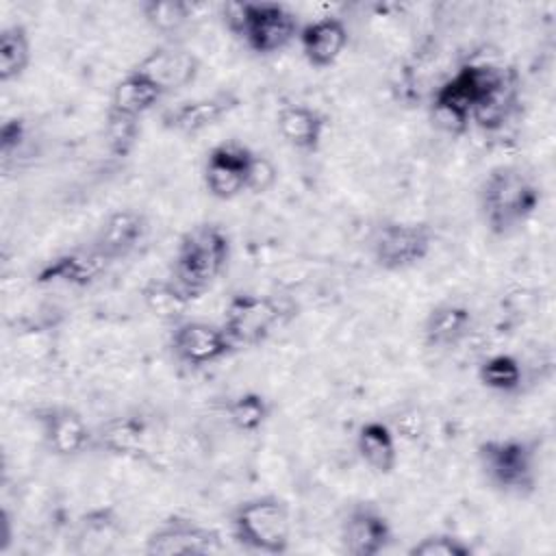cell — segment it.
Returning a JSON list of instances; mask_svg holds the SVG:
<instances>
[{
	"instance_id": "6da1fadb",
	"label": "cell",
	"mask_w": 556,
	"mask_h": 556,
	"mask_svg": "<svg viewBox=\"0 0 556 556\" xmlns=\"http://www.w3.org/2000/svg\"><path fill=\"white\" fill-rule=\"evenodd\" d=\"M541 187L521 165L502 163L491 167L478 187V213L497 239L517 235L541 206Z\"/></svg>"
},
{
	"instance_id": "7a4b0ae2",
	"label": "cell",
	"mask_w": 556,
	"mask_h": 556,
	"mask_svg": "<svg viewBox=\"0 0 556 556\" xmlns=\"http://www.w3.org/2000/svg\"><path fill=\"white\" fill-rule=\"evenodd\" d=\"M230 237L215 222L187 228L174 250L169 276L193 298H202L224 274L230 261Z\"/></svg>"
},
{
	"instance_id": "3957f363",
	"label": "cell",
	"mask_w": 556,
	"mask_h": 556,
	"mask_svg": "<svg viewBox=\"0 0 556 556\" xmlns=\"http://www.w3.org/2000/svg\"><path fill=\"white\" fill-rule=\"evenodd\" d=\"M510 70L491 61L463 63L447 76L430 98V115L447 135H463L471 126L476 104L493 91Z\"/></svg>"
},
{
	"instance_id": "277c9868",
	"label": "cell",
	"mask_w": 556,
	"mask_h": 556,
	"mask_svg": "<svg viewBox=\"0 0 556 556\" xmlns=\"http://www.w3.org/2000/svg\"><path fill=\"white\" fill-rule=\"evenodd\" d=\"M224 26L254 54L271 56L287 50L300 35L298 15L280 2H228Z\"/></svg>"
},
{
	"instance_id": "5b68a950",
	"label": "cell",
	"mask_w": 556,
	"mask_h": 556,
	"mask_svg": "<svg viewBox=\"0 0 556 556\" xmlns=\"http://www.w3.org/2000/svg\"><path fill=\"white\" fill-rule=\"evenodd\" d=\"M476 460L486 484L508 497H528L539 484V445L528 437H491L478 443Z\"/></svg>"
},
{
	"instance_id": "8992f818",
	"label": "cell",
	"mask_w": 556,
	"mask_h": 556,
	"mask_svg": "<svg viewBox=\"0 0 556 556\" xmlns=\"http://www.w3.org/2000/svg\"><path fill=\"white\" fill-rule=\"evenodd\" d=\"M228 534L245 552L285 554L291 545L289 504L274 493L248 497L230 510Z\"/></svg>"
},
{
	"instance_id": "52a82bcc",
	"label": "cell",
	"mask_w": 556,
	"mask_h": 556,
	"mask_svg": "<svg viewBox=\"0 0 556 556\" xmlns=\"http://www.w3.org/2000/svg\"><path fill=\"white\" fill-rule=\"evenodd\" d=\"M289 317V308L282 300L241 291L228 298L222 311V328L237 350L263 345Z\"/></svg>"
},
{
	"instance_id": "ba28073f",
	"label": "cell",
	"mask_w": 556,
	"mask_h": 556,
	"mask_svg": "<svg viewBox=\"0 0 556 556\" xmlns=\"http://www.w3.org/2000/svg\"><path fill=\"white\" fill-rule=\"evenodd\" d=\"M434 245V232L426 222L384 219L369 235V256L382 271H408L421 265Z\"/></svg>"
},
{
	"instance_id": "9c48e42d",
	"label": "cell",
	"mask_w": 556,
	"mask_h": 556,
	"mask_svg": "<svg viewBox=\"0 0 556 556\" xmlns=\"http://www.w3.org/2000/svg\"><path fill=\"white\" fill-rule=\"evenodd\" d=\"M222 549L224 539L215 528L178 513L163 517L143 543L150 556H206Z\"/></svg>"
},
{
	"instance_id": "30bf717a",
	"label": "cell",
	"mask_w": 556,
	"mask_h": 556,
	"mask_svg": "<svg viewBox=\"0 0 556 556\" xmlns=\"http://www.w3.org/2000/svg\"><path fill=\"white\" fill-rule=\"evenodd\" d=\"M167 345L172 356L187 369H204L239 352L222 324L187 317L172 326Z\"/></svg>"
},
{
	"instance_id": "8fae6325",
	"label": "cell",
	"mask_w": 556,
	"mask_h": 556,
	"mask_svg": "<svg viewBox=\"0 0 556 556\" xmlns=\"http://www.w3.org/2000/svg\"><path fill=\"white\" fill-rule=\"evenodd\" d=\"M43 447L56 458H78L93 450V426L70 404H46L35 410Z\"/></svg>"
},
{
	"instance_id": "7c38bea8",
	"label": "cell",
	"mask_w": 556,
	"mask_h": 556,
	"mask_svg": "<svg viewBox=\"0 0 556 556\" xmlns=\"http://www.w3.org/2000/svg\"><path fill=\"white\" fill-rule=\"evenodd\" d=\"M132 70L156 85L167 98L191 87L200 76L202 63L193 50L172 39L148 50Z\"/></svg>"
},
{
	"instance_id": "4fadbf2b",
	"label": "cell",
	"mask_w": 556,
	"mask_h": 556,
	"mask_svg": "<svg viewBox=\"0 0 556 556\" xmlns=\"http://www.w3.org/2000/svg\"><path fill=\"white\" fill-rule=\"evenodd\" d=\"M254 150L241 141L228 139L215 143L204 159L202 180L211 198L228 202L245 193L248 172L254 159Z\"/></svg>"
},
{
	"instance_id": "5bb4252c",
	"label": "cell",
	"mask_w": 556,
	"mask_h": 556,
	"mask_svg": "<svg viewBox=\"0 0 556 556\" xmlns=\"http://www.w3.org/2000/svg\"><path fill=\"white\" fill-rule=\"evenodd\" d=\"M239 104L241 98L235 91L226 89L213 91L208 96L180 100L161 113V126L178 137H195L232 115Z\"/></svg>"
},
{
	"instance_id": "9a60e30c",
	"label": "cell",
	"mask_w": 556,
	"mask_h": 556,
	"mask_svg": "<svg viewBox=\"0 0 556 556\" xmlns=\"http://www.w3.org/2000/svg\"><path fill=\"white\" fill-rule=\"evenodd\" d=\"M113 263L93 245H78L48 258L35 274V282L43 287L89 289L104 278Z\"/></svg>"
},
{
	"instance_id": "2e32d148",
	"label": "cell",
	"mask_w": 556,
	"mask_h": 556,
	"mask_svg": "<svg viewBox=\"0 0 556 556\" xmlns=\"http://www.w3.org/2000/svg\"><path fill=\"white\" fill-rule=\"evenodd\" d=\"M339 541L350 556H378L391 547L393 526L376 504L356 502L341 519Z\"/></svg>"
},
{
	"instance_id": "e0dca14e",
	"label": "cell",
	"mask_w": 556,
	"mask_h": 556,
	"mask_svg": "<svg viewBox=\"0 0 556 556\" xmlns=\"http://www.w3.org/2000/svg\"><path fill=\"white\" fill-rule=\"evenodd\" d=\"M150 222L137 208H117L98 226L91 243L115 265L130 258L148 239Z\"/></svg>"
},
{
	"instance_id": "ac0fdd59",
	"label": "cell",
	"mask_w": 556,
	"mask_h": 556,
	"mask_svg": "<svg viewBox=\"0 0 556 556\" xmlns=\"http://www.w3.org/2000/svg\"><path fill=\"white\" fill-rule=\"evenodd\" d=\"M473 311L456 300L434 304L421 321V341L428 350L452 352L460 348L473 330Z\"/></svg>"
},
{
	"instance_id": "d6986e66",
	"label": "cell",
	"mask_w": 556,
	"mask_h": 556,
	"mask_svg": "<svg viewBox=\"0 0 556 556\" xmlns=\"http://www.w3.org/2000/svg\"><path fill=\"white\" fill-rule=\"evenodd\" d=\"M298 43L304 61L313 70H330L350 43V30L337 15H324L300 26Z\"/></svg>"
},
{
	"instance_id": "ffe728a7",
	"label": "cell",
	"mask_w": 556,
	"mask_h": 556,
	"mask_svg": "<svg viewBox=\"0 0 556 556\" xmlns=\"http://www.w3.org/2000/svg\"><path fill=\"white\" fill-rule=\"evenodd\" d=\"M276 130L289 148L304 154H315L321 150L328 119L315 106L289 102L276 111Z\"/></svg>"
},
{
	"instance_id": "44dd1931",
	"label": "cell",
	"mask_w": 556,
	"mask_h": 556,
	"mask_svg": "<svg viewBox=\"0 0 556 556\" xmlns=\"http://www.w3.org/2000/svg\"><path fill=\"white\" fill-rule=\"evenodd\" d=\"M124 539V523L113 506H96L83 513L74 528V554L104 556Z\"/></svg>"
},
{
	"instance_id": "7402d4cb",
	"label": "cell",
	"mask_w": 556,
	"mask_h": 556,
	"mask_svg": "<svg viewBox=\"0 0 556 556\" xmlns=\"http://www.w3.org/2000/svg\"><path fill=\"white\" fill-rule=\"evenodd\" d=\"M148 428L135 415H117L93 426V450L115 458H139L146 452Z\"/></svg>"
},
{
	"instance_id": "603a6c76",
	"label": "cell",
	"mask_w": 556,
	"mask_h": 556,
	"mask_svg": "<svg viewBox=\"0 0 556 556\" xmlns=\"http://www.w3.org/2000/svg\"><path fill=\"white\" fill-rule=\"evenodd\" d=\"M356 454L363 460V465L378 473L389 476L397 467V434L395 430L382 421V419H367L356 428L354 437Z\"/></svg>"
},
{
	"instance_id": "cb8c5ba5",
	"label": "cell",
	"mask_w": 556,
	"mask_h": 556,
	"mask_svg": "<svg viewBox=\"0 0 556 556\" xmlns=\"http://www.w3.org/2000/svg\"><path fill=\"white\" fill-rule=\"evenodd\" d=\"M161 100H165V96L159 91L156 85H152L139 72L128 70L113 85L106 113L141 122L150 111L156 109V104H161Z\"/></svg>"
},
{
	"instance_id": "d4e9b609",
	"label": "cell",
	"mask_w": 556,
	"mask_h": 556,
	"mask_svg": "<svg viewBox=\"0 0 556 556\" xmlns=\"http://www.w3.org/2000/svg\"><path fill=\"white\" fill-rule=\"evenodd\" d=\"M139 298L152 317L172 326L182 321L185 313L195 302L172 276L146 280L139 289Z\"/></svg>"
},
{
	"instance_id": "484cf974",
	"label": "cell",
	"mask_w": 556,
	"mask_h": 556,
	"mask_svg": "<svg viewBox=\"0 0 556 556\" xmlns=\"http://www.w3.org/2000/svg\"><path fill=\"white\" fill-rule=\"evenodd\" d=\"M517 102H519V87H517V76L510 70L508 76L476 104L471 113V124L478 126L482 132H497L513 117Z\"/></svg>"
},
{
	"instance_id": "4316f807",
	"label": "cell",
	"mask_w": 556,
	"mask_h": 556,
	"mask_svg": "<svg viewBox=\"0 0 556 556\" xmlns=\"http://www.w3.org/2000/svg\"><path fill=\"white\" fill-rule=\"evenodd\" d=\"M33 59V43L24 24H7L0 30V83L20 80Z\"/></svg>"
},
{
	"instance_id": "83f0119b",
	"label": "cell",
	"mask_w": 556,
	"mask_h": 556,
	"mask_svg": "<svg viewBox=\"0 0 556 556\" xmlns=\"http://www.w3.org/2000/svg\"><path fill=\"white\" fill-rule=\"evenodd\" d=\"M224 415L239 434H256L271 417V402L258 391H241L228 400Z\"/></svg>"
},
{
	"instance_id": "f1b7e54d",
	"label": "cell",
	"mask_w": 556,
	"mask_h": 556,
	"mask_svg": "<svg viewBox=\"0 0 556 556\" xmlns=\"http://www.w3.org/2000/svg\"><path fill=\"white\" fill-rule=\"evenodd\" d=\"M526 371L517 356L497 352L480 361L478 365V382L500 395H513L523 387Z\"/></svg>"
},
{
	"instance_id": "f546056e",
	"label": "cell",
	"mask_w": 556,
	"mask_h": 556,
	"mask_svg": "<svg viewBox=\"0 0 556 556\" xmlns=\"http://www.w3.org/2000/svg\"><path fill=\"white\" fill-rule=\"evenodd\" d=\"M139 13L150 30L172 41L193 17V4L187 0H143Z\"/></svg>"
},
{
	"instance_id": "4dcf8cb0",
	"label": "cell",
	"mask_w": 556,
	"mask_h": 556,
	"mask_svg": "<svg viewBox=\"0 0 556 556\" xmlns=\"http://www.w3.org/2000/svg\"><path fill=\"white\" fill-rule=\"evenodd\" d=\"M408 556H471L473 547L458 534L452 532H432L415 541L408 549Z\"/></svg>"
},
{
	"instance_id": "1f68e13d",
	"label": "cell",
	"mask_w": 556,
	"mask_h": 556,
	"mask_svg": "<svg viewBox=\"0 0 556 556\" xmlns=\"http://www.w3.org/2000/svg\"><path fill=\"white\" fill-rule=\"evenodd\" d=\"M139 124L137 119H128V117H119L113 113H106V126H104V135H106V146L111 150L113 156H128L130 150L137 143L139 137Z\"/></svg>"
},
{
	"instance_id": "d6a6232c",
	"label": "cell",
	"mask_w": 556,
	"mask_h": 556,
	"mask_svg": "<svg viewBox=\"0 0 556 556\" xmlns=\"http://www.w3.org/2000/svg\"><path fill=\"white\" fill-rule=\"evenodd\" d=\"M28 139V124L24 117H7L0 126V156L4 169L9 167L11 159H15Z\"/></svg>"
},
{
	"instance_id": "836d02e7",
	"label": "cell",
	"mask_w": 556,
	"mask_h": 556,
	"mask_svg": "<svg viewBox=\"0 0 556 556\" xmlns=\"http://www.w3.org/2000/svg\"><path fill=\"white\" fill-rule=\"evenodd\" d=\"M276 180H278V169H276L274 161L269 156L256 152L250 163L245 193H254V195L267 193L276 185Z\"/></svg>"
},
{
	"instance_id": "e575fe53",
	"label": "cell",
	"mask_w": 556,
	"mask_h": 556,
	"mask_svg": "<svg viewBox=\"0 0 556 556\" xmlns=\"http://www.w3.org/2000/svg\"><path fill=\"white\" fill-rule=\"evenodd\" d=\"M2 526H4V534H2V539H0V554H4V552L11 547V543H13V532H11V517H9V513H7V510L2 513Z\"/></svg>"
}]
</instances>
